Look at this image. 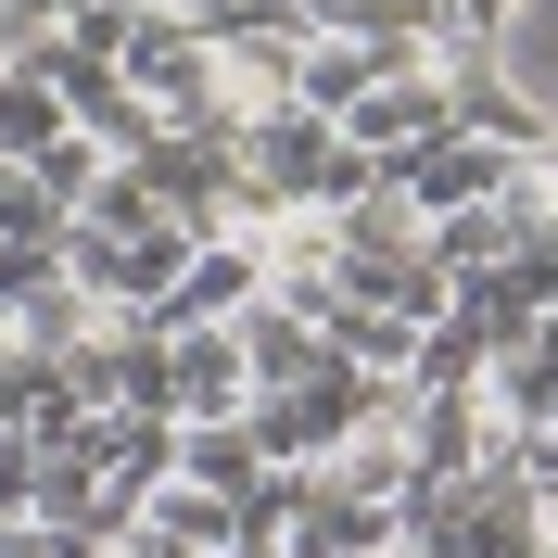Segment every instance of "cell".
<instances>
[{
	"label": "cell",
	"instance_id": "1",
	"mask_svg": "<svg viewBox=\"0 0 558 558\" xmlns=\"http://www.w3.org/2000/svg\"><path fill=\"white\" fill-rule=\"evenodd\" d=\"M242 178L267 191V204L330 216V204H355V191H368L381 166H368V153L343 140V114H317V102H292V89H279V102L242 128Z\"/></svg>",
	"mask_w": 558,
	"mask_h": 558
},
{
	"label": "cell",
	"instance_id": "2",
	"mask_svg": "<svg viewBox=\"0 0 558 558\" xmlns=\"http://www.w3.org/2000/svg\"><path fill=\"white\" fill-rule=\"evenodd\" d=\"M445 128H457V76H432V64H418V76H368V89L343 102V140H355L381 178H407Z\"/></svg>",
	"mask_w": 558,
	"mask_h": 558
},
{
	"label": "cell",
	"instance_id": "3",
	"mask_svg": "<svg viewBox=\"0 0 558 558\" xmlns=\"http://www.w3.org/2000/svg\"><path fill=\"white\" fill-rule=\"evenodd\" d=\"M508 166H521L508 140L445 128V140H432V153L407 166V204H418V216H470V204H495V191H508Z\"/></svg>",
	"mask_w": 558,
	"mask_h": 558
},
{
	"label": "cell",
	"instance_id": "4",
	"mask_svg": "<svg viewBox=\"0 0 558 558\" xmlns=\"http://www.w3.org/2000/svg\"><path fill=\"white\" fill-rule=\"evenodd\" d=\"M178 418H242L254 407V368H242V330L229 317H178V381H166Z\"/></svg>",
	"mask_w": 558,
	"mask_h": 558
},
{
	"label": "cell",
	"instance_id": "5",
	"mask_svg": "<svg viewBox=\"0 0 558 558\" xmlns=\"http://www.w3.org/2000/svg\"><path fill=\"white\" fill-rule=\"evenodd\" d=\"M254 292H267V242H242V229H191L166 317H242Z\"/></svg>",
	"mask_w": 558,
	"mask_h": 558
},
{
	"label": "cell",
	"instance_id": "6",
	"mask_svg": "<svg viewBox=\"0 0 558 558\" xmlns=\"http://www.w3.org/2000/svg\"><path fill=\"white\" fill-rule=\"evenodd\" d=\"M178 483H216V495H242V508H267L279 457H267V432H254V407L242 418H178Z\"/></svg>",
	"mask_w": 558,
	"mask_h": 558
},
{
	"label": "cell",
	"instance_id": "7",
	"mask_svg": "<svg viewBox=\"0 0 558 558\" xmlns=\"http://www.w3.org/2000/svg\"><path fill=\"white\" fill-rule=\"evenodd\" d=\"M483 64H495V89H521V102L558 128V0H508V13L483 26Z\"/></svg>",
	"mask_w": 558,
	"mask_h": 558
},
{
	"label": "cell",
	"instance_id": "8",
	"mask_svg": "<svg viewBox=\"0 0 558 558\" xmlns=\"http://www.w3.org/2000/svg\"><path fill=\"white\" fill-rule=\"evenodd\" d=\"M229 330H242V368H254V393H292V381H317V368H330V330H317V317H292L279 292H254V305L229 317Z\"/></svg>",
	"mask_w": 558,
	"mask_h": 558
},
{
	"label": "cell",
	"instance_id": "9",
	"mask_svg": "<svg viewBox=\"0 0 558 558\" xmlns=\"http://www.w3.org/2000/svg\"><path fill=\"white\" fill-rule=\"evenodd\" d=\"M64 128H76V102L51 89V76H38V64H0V166H38Z\"/></svg>",
	"mask_w": 558,
	"mask_h": 558
},
{
	"label": "cell",
	"instance_id": "10",
	"mask_svg": "<svg viewBox=\"0 0 558 558\" xmlns=\"http://www.w3.org/2000/svg\"><path fill=\"white\" fill-rule=\"evenodd\" d=\"M368 76H381V64H368V51H355L343 26H317V38H305V64H292V102H317V114H343L355 89H368Z\"/></svg>",
	"mask_w": 558,
	"mask_h": 558
},
{
	"label": "cell",
	"instance_id": "11",
	"mask_svg": "<svg viewBox=\"0 0 558 558\" xmlns=\"http://www.w3.org/2000/svg\"><path fill=\"white\" fill-rule=\"evenodd\" d=\"M102 166H114L102 140H89V128H64V140H51V153H38V191H51V204L76 216V204H89V178H102Z\"/></svg>",
	"mask_w": 558,
	"mask_h": 558
},
{
	"label": "cell",
	"instance_id": "12",
	"mask_svg": "<svg viewBox=\"0 0 558 558\" xmlns=\"http://www.w3.org/2000/svg\"><path fill=\"white\" fill-rule=\"evenodd\" d=\"M38 470H51L38 432H26V418H0V521H38Z\"/></svg>",
	"mask_w": 558,
	"mask_h": 558
},
{
	"label": "cell",
	"instance_id": "13",
	"mask_svg": "<svg viewBox=\"0 0 558 558\" xmlns=\"http://www.w3.org/2000/svg\"><path fill=\"white\" fill-rule=\"evenodd\" d=\"M166 13H178V26H204V38H229L242 13H267V0H166Z\"/></svg>",
	"mask_w": 558,
	"mask_h": 558
},
{
	"label": "cell",
	"instance_id": "14",
	"mask_svg": "<svg viewBox=\"0 0 558 558\" xmlns=\"http://www.w3.org/2000/svg\"><path fill=\"white\" fill-rule=\"evenodd\" d=\"M0 558H64V546H51V521H0Z\"/></svg>",
	"mask_w": 558,
	"mask_h": 558
},
{
	"label": "cell",
	"instance_id": "15",
	"mask_svg": "<svg viewBox=\"0 0 558 558\" xmlns=\"http://www.w3.org/2000/svg\"><path fill=\"white\" fill-rule=\"evenodd\" d=\"M13 368H26V343H13V317H0V381H13Z\"/></svg>",
	"mask_w": 558,
	"mask_h": 558
},
{
	"label": "cell",
	"instance_id": "16",
	"mask_svg": "<svg viewBox=\"0 0 558 558\" xmlns=\"http://www.w3.org/2000/svg\"><path fill=\"white\" fill-rule=\"evenodd\" d=\"M279 13H317V0H279Z\"/></svg>",
	"mask_w": 558,
	"mask_h": 558
},
{
	"label": "cell",
	"instance_id": "17",
	"mask_svg": "<svg viewBox=\"0 0 558 558\" xmlns=\"http://www.w3.org/2000/svg\"><path fill=\"white\" fill-rule=\"evenodd\" d=\"M64 13H102V0H64Z\"/></svg>",
	"mask_w": 558,
	"mask_h": 558
}]
</instances>
